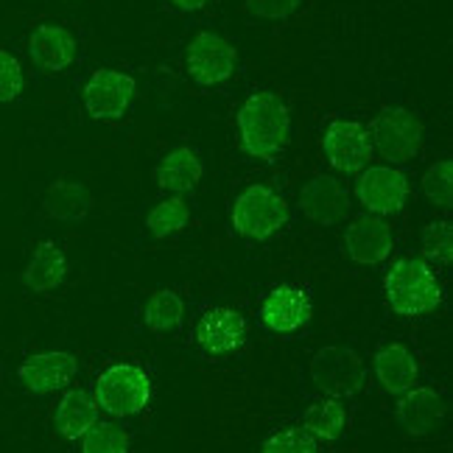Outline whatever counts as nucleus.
<instances>
[{
  "instance_id": "f257e3e1",
  "label": "nucleus",
  "mask_w": 453,
  "mask_h": 453,
  "mask_svg": "<svg viewBox=\"0 0 453 453\" xmlns=\"http://www.w3.org/2000/svg\"><path fill=\"white\" fill-rule=\"evenodd\" d=\"M238 134L247 154L260 160H274L288 149L291 115L277 93H252L238 110Z\"/></svg>"
},
{
  "instance_id": "f03ea898",
  "label": "nucleus",
  "mask_w": 453,
  "mask_h": 453,
  "mask_svg": "<svg viewBox=\"0 0 453 453\" xmlns=\"http://www.w3.org/2000/svg\"><path fill=\"white\" fill-rule=\"evenodd\" d=\"M387 303L400 317H423L442 303V288L437 274L431 272L426 260L403 257L387 272L383 280Z\"/></svg>"
},
{
  "instance_id": "7ed1b4c3",
  "label": "nucleus",
  "mask_w": 453,
  "mask_h": 453,
  "mask_svg": "<svg viewBox=\"0 0 453 453\" xmlns=\"http://www.w3.org/2000/svg\"><path fill=\"white\" fill-rule=\"evenodd\" d=\"M288 221V204L269 185H250L233 204L235 233L250 241H266Z\"/></svg>"
},
{
  "instance_id": "20e7f679",
  "label": "nucleus",
  "mask_w": 453,
  "mask_h": 453,
  "mask_svg": "<svg viewBox=\"0 0 453 453\" xmlns=\"http://www.w3.org/2000/svg\"><path fill=\"white\" fill-rule=\"evenodd\" d=\"M151 380L137 364H112L96 380V403L112 417H132L149 406Z\"/></svg>"
},
{
  "instance_id": "39448f33",
  "label": "nucleus",
  "mask_w": 453,
  "mask_h": 453,
  "mask_svg": "<svg viewBox=\"0 0 453 453\" xmlns=\"http://www.w3.org/2000/svg\"><path fill=\"white\" fill-rule=\"evenodd\" d=\"M311 380L327 397H350L367 380V367L350 347L330 344L311 358Z\"/></svg>"
},
{
  "instance_id": "423d86ee",
  "label": "nucleus",
  "mask_w": 453,
  "mask_h": 453,
  "mask_svg": "<svg viewBox=\"0 0 453 453\" xmlns=\"http://www.w3.org/2000/svg\"><path fill=\"white\" fill-rule=\"evenodd\" d=\"M370 141L383 160L406 163L423 146V124L406 107H387L372 120Z\"/></svg>"
},
{
  "instance_id": "0eeeda50",
  "label": "nucleus",
  "mask_w": 453,
  "mask_h": 453,
  "mask_svg": "<svg viewBox=\"0 0 453 453\" xmlns=\"http://www.w3.org/2000/svg\"><path fill=\"white\" fill-rule=\"evenodd\" d=\"M356 194L372 216H395L409 199V180L392 165H367L358 177Z\"/></svg>"
},
{
  "instance_id": "6e6552de",
  "label": "nucleus",
  "mask_w": 453,
  "mask_h": 453,
  "mask_svg": "<svg viewBox=\"0 0 453 453\" xmlns=\"http://www.w3.org/2000/svg\"><path fill=\"white\" fill-rule=\"evenodd\" d=\"M137 84L129 73L120 71H96L84 84V110L96 120H120L132 107Z\"/></svg>"
},
{
  "instance_id": "1a4fd4ad",
  "label": "nucleus",
  "mask_w": 453,
  "mask_h": 453,
  "mask_svg": "<svg viewBox=\"0 0 453 453\" xmlns=\"http://www.w3.org/2000/svg\"><path fill=\"white\" fill-rule=\"evenodd\" d=\"M322 149L327 163L336 171L356 173L370 165L372 157V141L370 129L358 120H334L322 137Z\"/></svg>"
},
{
  "instance_id": "9d476101",
  "label": "nucleus",
  "mask_w": 453,
  "mask_h": 453,
  "mask_svg": "<svg viewBox=\"0 0 453 453\" xmlns=\"http://www.w3.org/2000/svg\"><path fill=\"white\" fill-rule=\"evenodd\" d=\"M185 62H188L190 79L204 87H213L233 76L238 57H235V48L224 37H219L213 31H202L194 37V42L188 45Z\"/></svg>"
},
{
  "instance_id": "9b49d317",
  "label": "nucleus",
  "mask_w": 453,
  "mask_h": 453,
  "mask_svg": "<svg viewBox=\"0 0 453 453\" xmlns=\"http://www.w3.org/2000/svg\"><path fill=\"white\" fill-rule=\"evenodd\" d=\"M344 247L356 264L361 266H378L392 252V230L380 216H358L344 233Z\"/></svg>"
},
{
  "instance_id": "f8f14e48",
  "label": "nucleus",
  "mask_w": 453,
  "mask_h": 453,
  "mask_svg": "<svg viewBox=\"0 0 453 453\" xmlns=\"http://www.w3.org/2000/svg\"><path fill=\"white\" fill-rule=\"evenodd\" d=\"M247 339V322L233 308H211L202 313L196 327V342L207 356L235 353Z\"/></svg>"
},
{
  "instance_id": "ddd939ff",
  "label": "nucleus",
  "mask_w": 453,
  "mask_h": 453,
  "mask_svg": "<svg viewBox=\"0 0 453 453\" xmlns=\"http://www.w3.org/2000/svg\"><path fill=\"white\" fill-rule=\"evenodd\" d=\"M445 420V400L428 387H411L397 403V423L409 437H428Z\"/></svg>"
},
{
  "instance_id": "4468645a",
  "label": "nucleus",
  "mask_w": 453,
  "mask_h": 453,
  "mask_svg": "<svg viewBox=\"0 0 453 453\" xmlns=\"http://www.w3.org/2000/svg\"><path fill=\"white\" fill-rule=\"evenodd\" d=\"M260 319L274 334H294V330L305 327L311 319L308 294L294 286H277L266 294L264 305H260Z\"/></svg>"
},
{
  "instance_id": "2eb2a0df",
  "label": "nucleus",
  "mask_w": 453,
  "mask_h": 453,
  "mask_svg": "<svg viewBox=\"0 0 453 453\" xmlns=\"http://www.w3.org/2000/svg\"><path fill=\"white\" fill-rule=\"evenodd\" d=\"M20 383L34 395L57 392L73 380L76 375V358L71 353H37L20 364Z\"/></svg>"
},
{
  "instance_id": "dca6fc26",
  "label": "nucleus",
  "mask_w": 453,
  "mask_h": 453,
  "mask_svg": "<svg viewBox=\"0 0 453 453\" xmlns=\"http://www.w3.org/2000/svg\"><path fill=\"white\" fill-rule=\"evenodd\" d=\"M28 54L40 71L59 73L65 67H71L76 59V37L65 26H37L28 37Z\"/></svg>"
},
{
  "instance_id": "f3484780",
  "label": "nucleus",
  "mask_w": 453,
  "mask_h": 453,
  "mask_svg": "<svg viewBox=\"0 0 453 453\" xmlns=\"http://www.w3.org/2000/svg\"><path fill=\"white\" fill-rule=\"evenodd\" d=\"M303 213L317 224H339L350 213V194L334 177H313L300 194Z\"/></svg>"
},
{
  "instance_id": "a211bd4d",
  "label": "nucleus",
  "mask_w": 453,
  "mask_h": 453,
  "mask_svg": "<svg viewBox=\"0 0 453 453\" xmlns=\"http://www.w3.org/2000/svg\"><path fill=\"white\" fill-rule=\"evenodd\" d=\"M417 358L406 344H387L375 353V378L389 395H403L417 387Z\"/></svg>"
},
{
  "instance_id": "6ab92c4d",
  "label": "nucleus",
  "mask_w": 453,
  "mask_h": 453,
  "mask_svg": "<svg viewBox=\"0 0 453 453\" xmlns=\"http://www.w3.org/2000/svg\"><path fill=\"white\" fill-rule=\"evenodd\" d=\"M204 165L199 160V154L188 146H177L157 165V185L168 190V194H188V190H194L199 185Z\"/></svg>"
},
{
  "instance_id": "aec40b11",
  "label": "nucleus",
  "mask_w": 453,
  "mask_h": 453,
  "mask_svg": "<svg viewBox=\"0 0 453 453\" xmlns=\"http://www.w3.org/2000/svg\"><path fill=\"white\" fill-rule=\"evenodd\" d=\"M65 274H67V260L65 252L57 247L54 241H42L37 243L34 250L28 266L23 272V283L31 291H54L65 283Z\"/></svg>"
},
{
  "instance_id": "412c9836",
  "label": "nucleus",
  "mask_w": 453,
  "mask_h": 453,
  "mask_svg": "<svg viewBox=\"0 0 453 453\" xmlns=\"http://www.w3.org/2000/svg\"><path fill=\"white\" fill-rule=\"evenodd\" d=\"M54 420L65 440H81L98 423V403L84 389H71L59 400Z\"/></svg>"
},
{
  "instance_id": "4be33fe9",
  "label": "nucleus",
  "mask_w": 453,
  "mask_h": 453,
  "mask_svg": "<svg viewBox=\"0 0 453 453\" xmlns=\"http://www.w3.org/2000/svg\"><path fill=\"white\" fill-rule=\"evenodd\" d=\"M93 196L81 182H54L45 194V211L57 221H81L90 213Z\"/></svg>"
},
{
  "instance_id": "5701e85b",
  "label": "nucleus",
  "mask_w": 453,
  "mask_h": 453,
  "mask_svg": "<svg viewBox=\"0 0 453 453\" xmlns=\"http://www.w3.org/2000/svg\"><path fill=\"white\" fill-rule=\"evenodd\" d=\"M347 428V411L336 397H322L305 411V431L313 440H339Z\"/></svg>"
},
{
  "instance_id": "b1692460",
  "label": "nucleus",
  "mask_w": 453,
  "mask_h": 453,
  "mask_svg": "<svg viewBox=\"0 0 453 453\" xmlns=\"http://www.w3.org/2000/svg\"><path fill=\"white\" fill-rule=\"evenodd\" d=\"M185 317V303L177 291L163 288V291H154L149 303H146V325L157 334H171L182 325Z\"/></svg>"
},
{
  "instance_id": "393cba45",
  "label": "nucleus",
  "mask_w": 453,
  "mask_h": 453,
  "mask_svg": "<svg viewBox=\"0 0 453 453\" xmlns=\"http://www.w3.org/2000/svg\"><path fill=\"white\" fill-rule=\"evenodd\" d=\"M188 219H190V211H188L185 199L168 196V199L157 202L151 207V213L146 216V226H149V233L154 238H168L173 233H180L182 226L188 224Z\"/></svg>"
},
{
  "instance_id": "a878e982",
  "label": "nucleus",
  "mask_w": 453,
  "mask_h": 453,
  "mask_svg": "<svg viewBox=\"0 0 453 453\" xmlns=\"http://www.w3.org/2000/svg\"><path fill=\"white\" fill-rule=\"evenodd\" d=\"M81 453H129V437L115 423H96L81 437Z\"/></svg>"
},
{
  "instance_id": "bb28decb",
  "label": "nucleus",
  "mask_w": 453,
  "mask_h": 453,
  "mask_svg": "<svg viewBox=\"0 0 453 453\" xmlns=\"http://www.w3.org/2000/svg\"><path fill=\"white\" fill-rule=\"evenodd\" d=\"M423 194L428 196L431 204L450 207V202H453V163L450 160H440L426 171Z\"/></svg>"
},
{
  "instance_id": "cd10ccee",
  "label": "nucleus",
  "mask_w": 453,
  "mask_h": 453,
  "mask_svg": "<svg viewBox=\"0 0 453 453\" xmlns=\"http://www.w3.org/2000/svg\"><path fill=\"white\" fill-rule=\"evenodd\" d=\"M260 453H319L317 440L305 428H283L272 434Z\"/></svg>"
},
{
  "instance_id": "c85d7f7f",
  "label": "nucleus",
  "mask_w": 453,
  "mask_h": 453,
  "mask_svg": "<svg viewBox=\"0 0 453 453\" xmlns=\"http://www.w3.org/2000/svg\"><path fill=\"white\" fill-rule=\"evenodd\" d=\"M423 255L440 264L453 260V230L448 221H434L423 230Z\"/></svg>"
},
{
  "instance_id": "c756f323",
  "label": "nucleus",
  "mask_w": 453,
  "mask_h": 453,
  "mask_svg": "<svg viewBox=\"0 0 453 453\" xmlns=\"http://www.w3.org/2000/svg\"><path fill=\"white\" fill-rule=\"evenodd\" d=\"M23 93V67L9 50H0V104L14 101Z\"/></svg>"
},
{
  "instance_id": "7c9ffc66",
  "label": "nucleus",
  "mask_w": 453,
  "mask_h": 453,
  "mask_svg": "<svg viewBox=\"0 0 453 453\" xmlns=\"http://www.w3.org/2000/svg\"><path fill=\"white\" fill-rule=\"evenodd\" d=\"M243 4L255 17H264V20H286L288 14L297 12L303 0H243Z\"/></svg>"
},
{
  "instance_id": "2f4dec72",
  "label": "nucleus",
  "mask_w": 453,
  "mask_h": 453,
  "mask_svg": "<svg viewBox=\"0 0 453 453\" xmlns=\"http://www.w3.org/2000/svg\"><path fill=\"white\" fill-rule=\"evenodd\" d=\"M168 4L173 9H180V12H199L207 4V0H168Z\"/></svg>"
}]
</instances>
